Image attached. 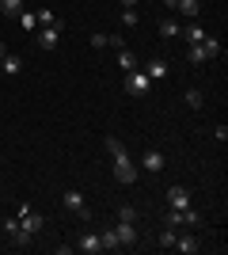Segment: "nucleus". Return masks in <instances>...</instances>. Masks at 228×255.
<instances>
[{
	"label": "nucleus",
	"mask_w": 228,
	"mask_h": 255,
	"mask_svg": "<svg viewBox=\"0 0 228 255\" xmlns=\"http://www.w3.org/2000/svg\"><path fill=\"white\" fill-rule=\"evenodd\" d=\"M107 152H110V160H114V179H118L122 187H133V183H137V168H133L126 145H122L118 137H107Z\"/></svg>",
	"instance_id": "nucleus-1"
},
{
	"label": "nucleus",
	"mask_w": 228,
	"mask_h": 255,
	"mask_svg": "<svg viewBox=\"0 0 228 255\" xmlns=\"http://www.w3.org/2000/svg\"><path fill=\"white\" fill-rule=\"evenodd\" d=\"M221 53V38H202V42H194L190 46V65H206V61H213V57H217Z\"/></svg>",
	"instance_id": "nucleus-2"
},
{
	"label": "nucleus",
	"mask_w": 228,
	"mask_h": 255,
	"mask_svg": "<svg viewBox=\"0 0 228 255\" xmlns=\"http://www.w3.org/2000/svg\"><path fill=\"white\" fill-rule=\"evenodd\" d=\"M65 210H69V213H76L80 221H91V217H95V213L87 210V198H84L80 191H65Z\"/></svg>",
	"instance_id": "nucleus-3"
},
{
	"label": "nucleus",
	"mask_w": 228,
	"mask_h": 255,
	"mask_svg": "<svg viewBox=\"0 0 228 255\" xmlns=\"http://www.w3.org/2000/svg\"><path fill=\"white\" fill-rule=\"evenodd\" d=\"M15 217H19V225H23V233H27V236H34V233H38V229L46 225V221H42V213H34L27 202H23L19 210H15Z\"/></svg>",
	"instance_id": "nucleus-4"
},
{
	"label": "nucleus",
	"mask_w": 228,
	"mask_h": 255,
	"mask_svg": "<svg viewBox=\"0 0 228 255\" xmlns=\"http://www.w3.org/2000/svg\"><path fill=\"white\" fill-rule=\"evenodd\" d=\"M149 88H152V80L141 69H130V73H126V92H130V96H149Z\"/></svg>",
	"instance_id": "nucleus-5"
},
{
	"label": "nucleus",
	"mask_w": 228,
	"mask_h": 255,
	"mask_svg": "<svg viewBox=\"0 0 228 255\" xmlns=\"http://www.w3.org/2000/svg\"><path fill=\"white\" fill-rule=\"evenodd\" d=\"M4 233H8V240H11L15 248H27V244L34 240V236H27V233H23L19 217H4Z\"/></svg>",
	"instance_id": "nucleus-6"
},
{
	"label": "nucleus",
	"mask_w": 228,
	"mask_h": 255,
	"mask_svg": "<svg viewBox=\"0 0 228 255\" xmlns=\"http://www.w3.org/2000/svg\"><path fill=\"white\" fill-rule=\"evenodd\" d=\"M114 236H118V248H137V229H133V221H118L114 225Z\"/></svg>",
	"instance_id": "nucleus-7"
},
{
	"label": "nucleus",
	"mask_w": 228,
	"mask_h": 255,
	"mask_svg": "<svg viewBox=\"0 0 228 255\" xmlns=\"http://www.w3.org/2000/svg\"><path fill=\"white\" fill-rule=\"evenodd\" d=\"M61 31H65L61 23H54V27H42V31H38V46H42V50H57V42H61Z\"/></svg>",
	"instance_id": "nucleus-8"
},
{
	"label": "nucleus",
	"mask_w": 228,
	"mask_h": 255,
	"mask_svg": "<svg viewBox=\"0 0 228 255\" xmlns=\"http://www.w3.org/2000/svg\"><path fill=\"white\" fill-rule=\"evenodd\" d=\"M167 206L171 210H190V191L186 187H167Z\"/></svg>",
	"instance_id": "nucleus-9"
},
{
	"label": "nucleus",
	"mask_w": 228,
	"mask_h": 255,
	"mask_svg": "<svg viewBox=\"0 0 228 255\" xmlns=\"http://www.w3.org/2000/svg\"><path fill=\"white\" fill-rule=\"evenodd\" d=\"M76 248H80V252H87V255L103 252V248H99V233H80V236H76Z\"/></svg>",
	"instance_id": "nucleus-10"
},
{
	"label": "nucleus",
	"mask_w": 228,
	"mask_h": 255,
	"mask_svg": "<svg viewBox=\"0 0 228 255\" xmlns=\"http://www.w3.org/2000/svg\"><path fill=\"white\" fill-rule=\"evenodd\" d=\"M163 164H167V160H163V152H156V149L141 156V168L145 171H163Z\"/></svg>",
	"instance_id": "nucleus-11"
},
{
	"label": "nucleus",
	"mask_w": 228,
	"mask_h": 255,
	"mask_svg": "<svg viewBox=\"0 0 228 255\" xmlns=\"http://www.w3.org/2000/svg\"><path fill=\"white\" fill-rule=\"evenodd\" d=\"M175 248H179L183 255H194L202 244H198V236H190V233H186V236H175Z\"/></svg>",
	"instance_id": "nucleus-12"
},
{
	"label": "nucleus",
	"mask_w": 228,
	"mask_h": 255,
	"mask_svg": "<svg viewBox=\"0 0 228 255\" xmlns=\"http://www.w3.org/2000/svg\"><path fill=\"white\" fill-rule=\"evenodd\" d=\"M145 76H149V80H163V76H167V61H160V57L149 61L145 65Z\"/></svg>",
	"instance_id": "nucleus-13"
},
{
	"label": "nucleus",
	"mask_w": 228,
	"mask_h": 255,
	"mask_svg": "<svg viewBox=\"0 0 228 255\" xmlns=\"http://www.w3.org/2000/svg\"><path fill=\"white\" fill-rule=\"evenodd\" d=\"M23 8H27V0H0V15H8V19H15Z\"/></svg>",
	"instance_id": "nucleus-14"
},
{
	"label": "nucleus",
	"mask_w": 228,
	"mask_h": 255,
	"mask_svg": "<svg viewBox=\"0 0 228 255\" xmlns=\"http://www.w3.org/2000/svg\"><path fill=\"white\" fill-rule=\"evenodd\" d=\"M179 34H186V42H190V46L206 38V31H202V23H198V19H190V23H186V31H179Z\"/></svg>",
	"instance_id": "nucleus-15"
},
{
	"label": "nucleus",
	"mask_w": 228,
	"mask_h": 255,
	"mask_svg": "<svg viewBox=\"0 0 228 255\" xmlns=\"http://www.w3.org/2000/svg\"><path fill=\"white\" fill-rule=\"evenodd\" d=\"M163 225H171V229H183V225H186V210H171V206H167V213H163Z\"/></svg>",
	"instance_id": "nucleus-16"
},
{
	"label": "nucleus",
	"mask_w": 228,
	"mask_h": 255,
	"mask_svg": "<svg viewBox=\"0 0 228 255\" xmlns=\"http://www.w3.org/2000/svg\"><path fill=\"white\" fill-rule=\"evenodd\" d=\"M99 248H103V252H118V236H114V229H103V233H99Z\"/></svg>",
	"instance_id": "nucleus-17"
},
{
	"label": "nucleus",
	"mask_w": 228,
	"mask_h": 255,
	"mask_svg": "<svg viewBox=\"0 0 228 255\" xmlns=\"http://www.w3.org/2000/svg\"><path fill=\"white\" fill-rule=\"evenodd\" d=\"M179 11H183L186 19H198L202 15V0H179Z\"/></svg>",
	"instance_id": "nucleus-18"
},
{
	"label": "nucleus",
	"mask_w": 228,
	"mask_h": 255,
	"mask_svg": "<svg viewBox=\"0 0 228 255\" xmlns=\"http://www.w3.org/2000/svg\"><path fill=\"white\" fill-rule=\"evenodd\" d=\"M34 23H38V27H54V23H61V19H57L50 8H38V11H34Z\"/></svg>",
	"instance_id": "nucleus-19"
},
{
	"label": "nucleus",
	"mask_w": 228,
	"mask_h": 255,
	"mask_svg": "<svg viewBox=\"0 0 228 255\" xmlns=\"http://www.w3.org/2000/svg\"><path fill=\"white\" fill-rule=\"evenodd\" d=\"M118 69H122V73L137 69V57H133V50H118Z\"/></svg>",
	"instance_id": "nucleus-20"
},
{
	"label": "nucleus",
	"mask_w": 228,
	"mask_h": 255,
	"mask_svg": "<svg viewBox=\"0 0 228 255\" xmlns=\"http://www.w3.org/2000/svg\"><path fill=\"white\" fill-rule=\"evenodd\" d=\"M19 69H23V61H19V57H11V53L4 57V61H0V73H8V76H15Z\"/></svg>",
	"instance_id": "nucleus-21"
},
{
	"label": "nucleus",
	"mask_w": 228,
	"mask_h": 255,
	"mask_svg": "<svg viewBox=\"0 0 228 255\" xmlns=\"http://www.w3.org/2000/svg\"><path fill=\"white\" fill-rule=\"evenodd\" d=\"M186 107H190V111H202V107H206V96H202L198 88H190V92H186Z\"/></svg>",
	"instance_id": "nucleus-22"
},
{
	"label": "nucleus",
	"mask_w": 228,
	"mask_h": 255,
	"mask_svg": "<svg viewBox=\"0 0 228 255\" xmlns=\"http://www.w3.org/2000/svg\"><path fill=\"white\" fill-rule=\"evenodd\" d=\"M179 31H183V27H179L175 19H160V34H163V38H175Z\"/></svg>",
	"instance_id": "nucleus-23"
},
{
	"label": "nucleus",
	"mask_w": 228,
	"mask_h": 255,
	"mask_svg": "<svg viewBox=\"0 0 228 255\" xmlns=\"http://www.w3.org/2000/svg\"><path fill=\"white\" fill-rule=\"evenodd\" d=\"M15 19H19V27H23V31H34V27H38V23H34V11H27V8H23L19 15H15Z\"/></svg>",
	"instance_id": "nucleus-24"
},
{
	"label": "nucleus",
	"mask_w": 228,
	"mask_h": 255,
	"mask_svg": "<svg viewBox=\"0 0 228 255\" xmlns=\"http://www.w3.org/2000/svg\"><path fill=\"white\" fill-rule=\"evenodd\" d=\"M175 236H179V233H175L171 225H163V233H160V248H175Z\"/></svg>",
	"instance_id": "nucleus-25"
},
{
	"label": "nucleus",
	"mask_w": 228,
	"mask_h": 255,
	"mask_svg": "<svg viewBox=\"0 0 228 255\" xmlns=\"http://www.w3.org/2000/svg\"><path fill=\"white\" fill-rule=\"evenodd\" d=\"M122 27H126V31L137 27V11H133V8H122Z\"/></svg>",
	"instance_id": "nucleus-26"
},
{
	"label": "nucleus",
	"mask_w": 228,
	"mask_h": 255,
	"mask_svg": "<svg viewBox=\"0 0 228 255\" xmlns=\"http://www.w3.org/2000/svg\"><path fill=\"white\" fill-rule=\"evenodd\" d=\"M118 221H137V210L133 206H118Z\"/></svg>",
	"instance_id": "nucleus-27"
},
{
	"label": "nucleus",
	"mask_w": 228,
	"mask_h": 255,
	"mask_svg": "<svg viewBox=\"0 0 228 255\" xmlns=\"http://www.w3.org/2000/svg\"><path fill=\"white\" fill-rule=\"evenodd\" d=\"M91 46H95V50H103V46H110V38H107V34H91Z\"/></svg>",
	"instance_id": "nucleus-28"
},
{
	"label": "nucleus",
	"mask_w": 228,
	"mask_h": 255,
	"mask_svg": "<svg viewBox=\"0 0 228 255\" xmlns=\"http://www.w3.org/2000/svg\"><path fill=\"white\" fill-rule=\"evenodd\" d=\"M163 8H179V0H163Z\"/></svg>",
	"instance_id": "nucleus-29"
},
{
	"label": "nucleus",
	"mask_w": 228,
	"mask_h": 255,
	"mask_svg": "<svg viewBox=\"0 0 228 255\" xmlns=\"http://www.w3.org/2000/svg\"><path fill=\"white\" fill-rule=\"evenodd\" d=\"M4 57H8V46H4V42H0V61H4Z\"/></svg>",
	"instance_id": "nucleus-30"
},
{
	"label": "nucleus",
	"mask_w": 228,
	"mask_h": 255,
	"mask_svg": "<svg viewBox=\"0 0 228 255\" xmlns=\"http://www.w3.org/2000/svg\"><path fill=\"white\" fill-rule=\"evenodd\" d=\"M133 4H137V0H122V8H133Z\"/></svg>",
	"instance_id": "nucleus-31"
}]
</instances>
